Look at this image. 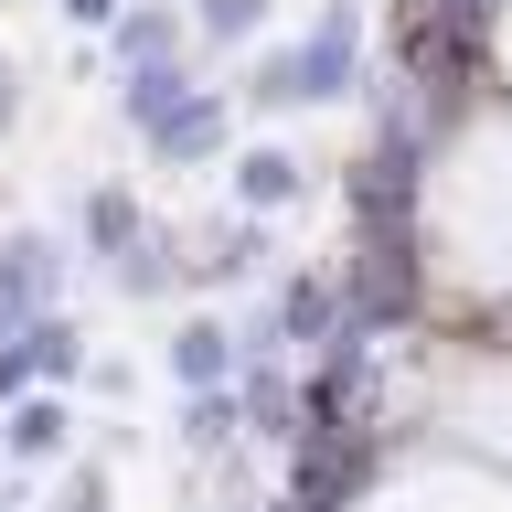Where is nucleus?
<instances>
[{
  "mask_svg": "<svg viewBox=\"0 0 512 512\" xmlns=\"http://www.w3.org/2000/svg\"><path fill=\"white\" fill-rule=\"evenodd\" d=\"M352 86H363V11L352 0H320V22L288 54H267L235 96H246L256 118H288V107H342Z\"/></svg>",
  "mask_w": 512,
  "mask_h": 512,
  "instance_id": "f257e3e1",
  "label": "nucleus"
},
{
  "mask_svg": "<svg viewBox=\"0 0 512 512\" xmlns=\"http://www.w3.org/2000/svg\"><path fill=\"white\" fill-rule=\"evenodd\" d=\"M64 278H75V246L43 235V224H11V235H0V342H11L22 320L64 310Z\"/></svg>",
  "mask_w": 512,
  "mask_h": 512,
  "instance_id": "f03ea898",
  "label": "nucleus"
},
{
  "mask_svg": "<svg viewBox=\"0 0 512 512\" xmlns=\"http://www.w3.org/2000/svg\"><path fill=\"white\" fill-rule=\"evenodd\" d=\"M139 150H150L160 171H214V160H235V96H224V86H192L160 128H139Z\"/></svg>",
  "mask_w": 512,
  "mask_h": 512,
  "instance_id": "7ed1b4c3",
  "label": "nucleus"
},
{
  "mask_svg": "<svg viewBox=\"0 0 512 512\" xmlns=\"http://www.w3.org/2000/svg\"><path fill=\"white\" fill-rule=\"evenodd\" d=\"M267 267H278V224L267 214H224V224H203V235H192V288H256L267 278Z\"/></svg>",
  "mask_w": 512,
  "mask_h": 512,
  "instance_id": "20e7f679",
  "label": "nucleus"
},
{
  "mask_svg": "<svg viewBox=\"0 0 512 512\" xmlns=\"http://www.w3.org/2000/svg\"><path fill=\"white\" fill-rule=\"evenodd\" d=\"M310 182H320V171L288 150V139H246V150L224 160V192H235V214H267V224H278L288 203H310Z\"/></svg>",
  "mask_w": 512,
  "mask_h": 512,
  "instance_id": "39448f33",
  "label": "nucleus"
},
{
  "mask_svg": "<svg viewBox=\"0 0 512 512\" xmlns=\"http://www.w3.org/2000/svg\"><path fill=\"white\" fill-rule=\"evenodd\" d=\"M160 363H171V384L182 395H214V384L246 374V320H224V310H192L171 342H160Z\"/></svg>",
  "mask_w": 512,
  "mask_h": 512,
  "instance_id": "423d86ee",
  "label": "nucleus"
},
{
  "mask_svg": "<svg viewBox=\"0 0 512 512\" xmlns=\"http://www.w3.org/2000/svg\"><path fill=\"white\" fill-rule=\"evenodd\" d=\"M75 427H86V416L64 406L54 384H32L22 406H0V459H11V470H64V459H75Z\"/></svg>",
  "mask_w": 512,
  "mask_h": 512,
  "instance_id": "0eeeda50",
  "label": "nucleus"
},
{
  "mask_svg": "<svg viewBox=\"0 0 512 512\" xmlns=\"http://www.w3.org/2000/svg\"><path fill=\"white\" fill-rule=\"evenodd\" d=\"M192 235H171V224H139V235H128V246L118 256H107V288H118V299H139V310H150V299H182V288H192Z\"/></svg>",
  "mask_w": 512,
  "mask_h": 512,
  "instance_id": "6e6552de",
  "label": "nucleus"
},
{
  "mask_svg": "<svg viewBox=\"0 0 512 512\" xmlns=\"http://www.w3.org/2000/svg\"><path fill=\"white\" fill-rule=\"evenodd\" d=\"M107 43H118V75H128V64H182L192 54V11H171V0H128Z\"/></svg>",
  "mask_w": 512,
  "mask_h": 512,
  "instance_id": "1a4fd4ad",
  "label": "nucleus"
},
{
  "mask_svg": "<svg viewBox=\"0 0 512 512\" xmlns=\"http://www.w3.org/2000/svg\"><path fill=\"white\" fill-rule=\"evenodd\" d=\"M22 363H32V384H86V363H96V342H86V320L75 310H43V320H22Z\"/></svg>",
  "mask_w": 512,
  "mask_h": 512,
  "instance_id": "9d476101",
  "label": "nucleus"
},
{
  "mask_svg": "<svg viewBox=\"0 0 512 512\" xmlns=\"http://www.w3.org/2000/svg\"><path fill=\"white\" fill-rule=\"evenodd\" d=\"M235 448H246V395H235V384L182 395V459L192 470H214V459H235Z\"/></svg>",
  "mask_w": 512,
  "mask_h": 512,
  "instance_id": "9b49d317",
  "label": "nucleus"
},
{
  "mask_svg": "<svg viewBox=\"0 0 512 512\" xmlns=\"http://www.w3.org/2000/svg\"><path fill=\"white\" fill-rule=\"evenodd\" d=\"M139 224H150V203H139V192H128V182H96L86 203H75V246H86L96 267H107V256H118L128 235H139Z\"/></svg>",
  "mask_w": 512,
  "mask_h": 512,
  "instance_id": "f8f14e48",
  "label": "nucleus"
},
{
  "mask_svg": "<svg viewBox=\"0 0 512 512\" xmlns=\"http://www.w3.org/2000/svg\"><path fill=\"white\" fill-rule=\"evenodd\" d=\"M192 86H203V75H192V54H182V64H128V75H118V118H128V128H160Z\"/></svg>",
  "mask_w": 512,
  "mask_h": 512,
  "instance_id": "ddd939ff",
  "label": "nucleus"
},
{
  "mask_svg": "<svg viewBox=\"0 0 512 512\" xmlns=\"http://www.w3.org/2000/svg\"><path fill=\"white\" fill-rule=\"evenodd\" d=\"M54 512H118V480H107L96 448H75V459L54 470Z\"/></svg>",
  "mask_w": 512,
  "mask_h": 512,
  "instance_id": "4468645a",
  "label": "nucleus"
},
{
  "mask_svg": "<svg viewBox=\"0 0 512 512\" xmlns=\"http://www.w3.org/2000/svg\"><path fill=\"white\" fill-rule=\"evenodd\" d=\"M278 0H192V43H256Z\"/></svg>",
  "mask_w": 512,
  "mask_h": 512,
  "instance_id": "2eb2a0df",
  "label": "nucleus"
},
{
  "mask_svg": "<svg viewBox=\"0 0 512 512\" xmlns=\"http://www.w3.org/2000/svg\"><path fill=\"white\" fill-rule=\"evenodd\" d=\"M86 395H96V406H128V395H139V363H128V352H96V363H86Z\"/></svg>",
  "mask_w": 512,
  "mask_h": 512,
  "instance_id": "dca6fc26",
  "label": "nucleus"
},
{
  "mask_svg": "<svg viewBox=\"0 0 512 512\" xmlns=\"http://www.w3.org/2000/svg\"><path fill=\"white\" fill-rule=\"evenodd\" d=\"M32 395V363H22V331H11V342H0V406H22Z\"/></svg>",
  "mask_w": 512,
  "mask_h": 512,
  "instance_id": "f3484780",
  "label": "nucleus"
},
{
  "mask_svg": "<svg viewBox=\"0 0 512 512\" xmlns=\"http://www.w3.org/2000/svg\"><path fill=\"white\" fill-rule=\"evenodd\" d=\"M54 11H64L75 32H118V11H128V0H54Z\"/></svg>",
  "mask_w": 512,
  "mask_h": 512,
  "instance_id": "a211bd4d",
  "label": "nucleus"
},
{
  "mask_svg": "<svg viewBox=\"0 0 512 512\" xmlns=\"http://www.w3.org/2000/svg\"><path fill=\"white\" fill-rule=\"evenodd\" d=\"M11 128H22V64L0 54V139H11Z\"/></svg>",
  "mask_w": 512,
  "mask_h": 512,
  "instance_id": "6ab92c4d",
  "label": "nucleus"
},
{
  "mask_svg": "<svg viewBox=\"0 0 512 512\" xmlns=\"http://www.w3.org/2000/svg\"><path fill=\"white\" fill-rule=\"evenodd\" d=\"M203 512H267V502H256L246 480H224V491H214V502H203Z\"/></svg>",
  "mask_w": 512,
  "mask_h": 512,
  "instance_id": "aec40b11",
  "label": "nucleus"
},
{
  "mask_svg": "<svg viewBox=\"0 0 512 512\" xmlns=\"http://www.w3.org/2000/svg\"><path fill=\"white\" fill-rule=\"evenodd\" d=\"M0 512H32V491H22V480H11V491H0Z\"/></svg>",
  "mask_w": 512,
  "mask_h": 512,
  "instance_id": "412c9836",
  "label": "nucleus"
}]
</instances>
